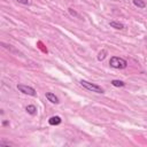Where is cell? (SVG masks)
I'll return each mask as SVG.
<instances>
[{
	"instance_id": "8fae6325",
	"label": "cell",
	"mask_w": 147,
	"mask_h": 147,
	"mask_svg": "<svg viewBox=\"0 0 147 147\" xmlns=\"http://www.w3.org/2000/svg\"><path fill=\"white\" fill-rule=\"evenodd\" d=\"M68 10H69V13H70V14H71L72 16H76V17H79V15H78V14H77V13H76L75 10H72V8H69Z\"/></svg>"
},
{
	"instance_id": "52a82bcc",
	"label": "cell",
	"mask_w": 147,
	"mask_h": 147,
	"mask_svg": "<svg viewBox=\"0 0 147 147\" xmlns=\"http://www.w3.org/2000/svg\"><path fill=\"white\" fill-rule=\"evenodd\" d=\"M25 110H26V113L30 114V115H34V114L37 113V108H36V106H33V105H28L26 108H25Z\"/></svg>"
},
{
	"instance_id": "3957f363",
	"label": "cell",
	"mask_w": 147,
	"mask_h": 147,
	"mask_svg": "<svg viewBox=\"0 0 147 147\" xmlns=\"http://www.w3.org/2000/svg\"><path fill=\"white\" fill-rule=\"evenodd\" d=\"M17 90L24 94H28V95H31V96H36L37 95V92L33 87L31 86H28V85H23V84H18L17 85Z\"/></svg>"
},
{
	"instance_id": "4fadbf2b",
	"label": "cell",
	"mask_w": 147,
	"mask_h": 147,
	"mask_svg": "<svg viewBox=\"0 0 147 147\" xmlns=\"http://www.w3.org/2000/svg\"><path fill=\"white\" fill-rule=\"evenodd\" d=\"M11 144L10 142H5V141H0V146L2 147V146H10Z\"/></svg>"
},
{
	"instance_id": "ba28073f",
	"label": "cell",
	"mask_w": 147,
	"mask_h": 147,
	"mask_svg": "<svg viewBox=\"0 0 147 147\" xmlns=\"http://www.w3.org/2000/svg\"><path fill=\"white\" fill-rule=\"evenodd\" d=\"M132 2H133V5H134L136 7H138V8H145V7H146V2H145L144 0H133Z\"/></svg>"
},
{
	"instance_id": "7c38bea8",
	"label": "cell",
	"mask_w": 147,
	"mask_h": 147,
	"mask_svg": "<svg viewBox=\"0 0 147 147\" xmlns=\"http://www.w3.org/2000/svg\"><path fill=\"white\" fill-rule=\"evenodd\" d=\"M15 1H17V2H20L22 5H30V1L29 0H15Z\"/></svg>"
},
{
	"instance_id": "7a4b0ae2",
	"label": "cell",
	"mask_w": 147,
	"mask_h": 147,
	"mask_svg": "<svg viewBox=\"0 0 147 147\" xmlns=\"http://www.w3.org/2000/svg\"><path fill=\"white\" fill-rule=\"evenodd\" d=\"M79 83H80V85H82L84 88H86L87 91L95 92V93H101V94L105 92L103 88H102L101 86H99V85H96V84H94V83H90V82L84 80V79H82Z\"/></svg>"
},
{
	"instance_id": "9c48e42d",
	"label": "cell",
	"mask_w": 147,
	"mask_h": 147,
	"mask_svg": "<svg viewBox=\"0 0 147 147\" xmlns=\"http://www.w3.org/2000/svg\"><path fill=\"white\" fill-rule=\"evenodd\" d=\"M110 83H111L113 86H116V87H123V86H125V83H124V82L117 80V79H114V80H111Z\"/></svg>"
},
{
	"instance_id": "277c9868",
	"label": "cell",
	"mask_w": 147,
	"mask_h": 147,
	"mask_svg": "<svg viewBox=\"0 0 147 147\" xmlns=\"http://www.w3.org/2000/svg\"><path fill=\"white\" fill-rule=\"evenodd\" d=\"M45 96H46V99L49 101V102H52V103H55V105H57L60 101H59V98L54 94V93H52V92H46V94H45Z\"/></svg>"
},
{
	"instance_id": "6da1fadb",
	"label": "cell",
	"mask_w": 147,
	"mask_h": 147,
	"mask_svg": "<svg viewBox=\"0 0 147 147\" xmlns=\"http://www.w3.org/2000/svg\"><path fill=\"white\" fill-rule=\"evenodd\" d=\"M109 64L111 68H115V69H125L127 67L126 60L118 56H111L109 60Z\"/></svg>"
},
{
	"instance_id": "30bf717a",
	"label": "cell",
	"mask_w": 147,
	"mask_h": 147,
	"mask_svg": "<svg viewBox=\"0 0 147 147\" xmlns=\"http://www.w3.org/2000/svg\"><path fill=\"white\" fill-rule=\"evenodd\" d=\"M106 55H107V51H106V49H102V51H101V52L98 54V60H99V61H102V60H105Z\"/></svg>"
},
{
	"instance_id": "5b68a950",
	"label": "cell",
	"mask_w": 147,
	"mask_h": 147,
	"mask_svg": "<svg viewBox=\"0 0 147 147\" xmlns=\"http://www.w3.org/2000/svg\"><path fill=\"white\" fill-rule=\"evenodd\" d=\"M61 122H62V119H61L60 116H52L48 119L49 125H59V124H61Z\"/></svg>"
},
{
	"instance_id": "8992f818",
	"label": "cell",
	"mask_w": 147,
	"mask_h": 147,
	"mask_svg": "<svg viewBox=\"0 0 147 147\" xmlns=\"http://www.w3.org/2000/svg\"><path fill=\"white\" fill-rule=\"evenodd\" d=\"M109 25L111 28H114V29H117V30H123L124 29V24L121 23V22H116V21H110Z\"/></svg>"
}]
</instances>
